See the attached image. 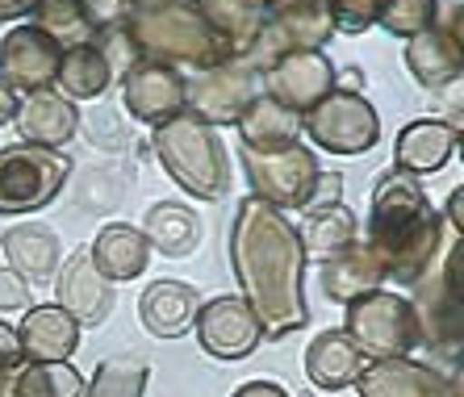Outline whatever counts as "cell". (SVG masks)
Returning a JSON list of instances; mask_svg holds the SVG:
<instances>
[{"mask_svg": "<svg viewBox=\"0 0 464 397\" xmlns=\"http://www.w3.org/2000/svg\"><path fill=\"white\" fill-rule=\"evenodd\" d=\"M347 339L360 347V355L401 360V352L419 344L414 305L389 293H364V297L347 301Z\"/></svg>", "mask_w": 464, "mask_h": 397, "instance_id": "cell-6", "label": "cell"}, {"mask_svg": "<svg viewBox=\"0 0 464 397\" xmlns=\"http://www.w3.org/2000/svg\"><path fill=\"white\" fill-rule=\"evenodd\" d=\"M54 305L72 314L80 326H97L109 318V310H113V280H105L97 272L88 247H76L67 256L59 285H54Z\"/></svg>", "mask_w": 464, "mask_h": 397, "instance_id": "cell-10", "label": "cell"}, {"mask_svg": "<svg viewBox=\"0 0 464 397\" xmlns=\"http://www.w3.org/2000/svg\"><path fill=\"white\" fill-rule=\"evenodd\" d=\"M0 247H5V259H9V268L25 280H51L54 268H59V238L54 230L46 226H13L5 230L0 238Z\"/></svg>", "mask_w": 464, "mask_h": 397, "instance_id": "cell-18", "label": "cell"}, {"mask_svg": "<svg viewBox=\"0 0 464 397\" xmlns=\"http://www.w3.org/2000/svg\"><path fill=\"white\" fill-rule=\"evenodd\" d=\"M381 276H385V268H381V259L372 256V247H343L326 264V293H331V301H356V297H364Z\"/></svg>", "mask_w": 464, "mask_h": 397, "instance_id": "cell-23", "label": "cell"}, {"mask_svg": "<svg viewBox=\"0 0 464 397\" xmlns=\"http://www.w3.org/2000/svg\"><path fill=\"white\" fill-rule=\"evenodd\" d=\"M0 397H84V376L67 364H22L0 376Z\"/></svg>", "mask_w": 464, "mask_h": 397, "instance_id": "cell-21", "label": "cell"}, {"mask_svg": "<svg viewBox=\"0 0 464 397\" xmlns=\"http://www.w3.org/2000/svg\"><path fill=\"white\" fill-rule=\"evenodd\" d=\"M193 326H197L201 347H206L209 355H218V360H243V355L256 352L259 334H264L256 323V314H251V305L243 297L206 301Z\"/></svg>", "mask_w": 464, "mask_h": 397, "instance_id": "cell-9", "label": "cell"}, {"mask_svg": "<svg viewBox=\"0 0 464 397\" xmlns=\"http://www.w3.org/2000/svg\"><path fill=\"white\" fill-rule=\"evenodd\" d=\"M126 5H151V0H126Z\"/></svg>", "mask_w": 464, "mask_h": 397, "instance_id": "cell-35", "label": "cell"}, {"mask_svg": "<svg viewBox=\"0 0 464 397\" xmlns=\"http://www.w3.org/2000/svg\"><path fill=\"white\" fill-rule=\"evenodd\" d=\"M126 38L139 46L147 59L172 67L176 59H188L197 67H218L222 59V38L209 30L206 13L188 0H151L130 9Z\"/></svg>", "mask_w": 464, "mask_h": 397, "instance_id": "cell-3", "label": "cell"}, {"mask_svg": "<svg viewBox=\"0 0 464 397\" xmlns=\"http://www.w3.org/2000/svg\"><path fill=\"white\" fill-rule=\"evenodd\" d=\"M235 397H289L281 385H272V381H251V385H243Z\"/></svg>", "mask_w": 464, "mask_h": 397, "instance_id": "cell-30", "label": "cell"}, {"mask_svg": "<svg viewBox=\"0 0 464 397\" xmlns=\"http://www.w3.org/2000/svg\"><path fill=\"white\" fill-rule=\"evenodd\" d=\"M109 54L92 43H80L72 51H63V63H59V84H63L67 101H88L101 97L109 84Z\"/></svg>", "mask_w": 464, "mask_h": 397, "instance_id": "cell-24", "label": "cell"}, {"mask_svg": "<svg viewBox=\"0 0 464 397\" xmlns=\"http://www.w3.org/2000/svg\"><path fill=\"white\" fill-rule=\"evenodd\" d=\"M305 368H310L314 385L343 389V385H352V381H360L364 355H360V347L352 344L343 331H326L323 339H314L310 355H305Z\"/></svg>", "mask_w": 464, "mask_h": 397, "instance_id": "cell-20", "label": "cell"}, {"mask_svg": "<svg viewBox=\"0 0 464 397\" xmlns=\"http://www.w3.org/2000/svg\"><path fill=\"white\" fill-rule=\"evenodd\" d=\"M310 134L323 147L343 150V155H356V150H368L377 142V113L356 97H331L314 109L310 118Z\"/></svg>", "mask_w": 464, "mask_h": 397, "instance_id": "cell-11", "label": "cell"}, {"mask_svg": "<svg viewBox=\"0 0 464 397\" xmlns=\"http://www.w3.org/2000/svg\"><path fill=\"white\" fill-rule=\"evenodd\" d=\"M352 230H356V222H352V214H347L343 205H318V209H310V226H305V243H310L314 251H343L352 247Z\"/></svg>", "mask_w": 464, "mask_h": 397, "instance_id": "cell-26", "label": "cell"}, {"mask_svg": "<svg viewBox=\"0 0 464 397\" xmlns=\"http://www.w3.org/2000/svg\"><path fill=\"white\" fill-rule=\"evenodd\" d=\"M126 109L139 121H168L184 109V84L168 63L142 59L126 72Z\"/></svg>", "mask_w": 464, "mask_h": 397, "instance_id": "cell-12", "label": "cell"}, {"mask_svg": "<svg viewBox=\"0 0 464 397\" xmlns=\"http://www.w3.org/2000/svg\"><path fill=\"white\" fill-rule=\"evenodd\" d=\"M17 130H22V139L34 142V147H63V142H72V134L80 130V113L76 105L67 97H59V92H30V97L17 101Z\"/></svg>", "mask_w": 464, "mask_h": 397, "instance_id": "cell-14", "label": "cell"}, {"mask_svg": "<svg viewBox=\"0 0 464 397\" xmlns=\"http://www.w3.org/2000/svg\"><path fill=\"white\" fill-rule=\"evenodd\" d=\"M456 147V134L443 121H414L398 139V168L406 172H440Z\"/></svg>", "mask_w": 464, "mask_h": 397, "instance_id": "cell-22", "label": "cell"}, {"mask_svg": "<svg viewBox=\"0 0 464 397\" xmlns=\"http://www.w3.org/2000/svg\"><path fill=\"white\" fill-rule=\"evenodd\" d=\"M364 397H452L435 368L411 364V360H377L360 373Z\"/></svg>", "mask_w": 464, "mask_h": 397, "instance_id": "cell-16", "label": "cell"}, {"mask_svg": "<svg viewBox=\"0 0 464 397\" xmlns=\"http://www.w3.org/2000/svg\"><path fill=\"white\" fill-rule=\"evenodd\" d=\"M142 238L147 247H160L163 256H188L201 243V218L180 201H160L142 218Z\"/></svg>", "mask_w": 464, "mask_h": 397, "instance_id": "cell-19", "label": "cell"}, {"mask_svg": "<svg viewBox=\"0 0 464 397\" xmlns=\"http://www.w3.org/2000/svg\"><path fill=\"white\" fill-rule=\"evenodd\" d=\"M34 5H38V0H0V17H22Z\"/></svg>", "mask_w": 464, "mask_h": 397, "instance_id": "cell-33", "label": "cell"}, {"mask_svg": "<svg viewBox=\"0 0 464 397\" xmlns=\"http://www.w3.org/2000/svg\"><path fill=\"white\" fill-rule=\"evenodd\" d=\"M22 364H25L22 334H17V326L0 323V376H5V373H17Z\"/></svg>", "mask_w": 464, "mask_h": 397, "instance_id": "cell-28", "label": "cell"}, {"mask_svg": "<svg viewBox=\"0 0 464 397\" xmlns=\"http://www.w3.org/2000/svg\"><path fill=\"white\" fill-rule=\"evenodd\" d=\"M34 17H38V30L51 34L59 46L63 43L80 46V43H88V34H92L80 0H38V5H34Z\"/></svg>", "mask_w": 464, "mask_h": 397, "instance_id": "cell-25", "label": "cell"}, {"mask_svg": "<svg viewBox=\"0 0 464 397\" xmlns=\"http://www.w3.org/2000/svg\"><path fill=\"white\" fill-rule=\"evenodd\" d=\"M72 163L34 142L0 147V214H30L59 197Z\"/></svg>", "mask_w": 464, "mask_h": 397, "instance_id": "cell-5", "label": "cell"}, {"mask_svg": "<svg viewBox=\"0 0 464 397\" xmlns=\"http://www.w3.org/2000/svg\"><path fill=\"white\" fill-rule=\"evenodd\" d=\"M155 150L163 160V172L180 184L184 193L201 197V201H218L227 197L230 168L222 139L214 134V126L201 118H168L155 126Z\"/></svg>", "mask_w": 464, "mask_h": 397, "instance_id": "cell-4", "label": "cell"}, {"mask_svg": "<svg viewBox=\"0 0 464 397\" xmlns=\"http://www.w3.org/2000/svg\"><path fill=\"white\" fill-rule=\"evenodd\" d=\"M230 259H235L243 301L256 314L259 331L289 334L305 323V301H302L305 247L297 230L268 201L247 197L238 205L235 230H230Z\"/></svg>", "mask_w": 464, "mask_h": 397, "instance_id": "cell-1", "label": "cell"}, {"mask_svg": "<svg viewBox=\"0 0 464 397\" xmlns=\"http://www.w3.org/2000/svg\"><path fill=\"white\" fill-rule=\"evenodd\" d=\"M368 247L381 259V268L401 280L419 276L440 247V214L422 197L419 184L401 176V168L381 176L377 193H372V243Z\"/></svg>", "mask_w": 464, "mask_h": 397, "instance_id": "cell-2", "label": "cell"}, {"mask_svg": "<svg viewBox=\"0 0 464 397\" xmlns=\"http://www.w3.org/2000/svg\"><path fill=\"white\" fill-rule=\"evenodd\" d=\"M456 397H464V368H460V376H456Z\"/></svg>", "mask_w": 464, "mask_h": 397, "instance_id": "cell-34", "label": "cell"}, {"mask_svg": "<svg viewBox=\"0 0 464 397\" xmlns=\"http://www.w3.org/2000/svg\"><path fill=\"white\" fill-rule=\"evenodd\" d=\"M13 113H17V92H13V84L0 75V126H5Z\"/></svg>", "mask_w": 464, "mask_h": 397, "instance_id": "cell-31", "label": "cell"}, {"mask_svg": "<svg viewBox=\"0 0 464 397\" xmlns=\"http://www.w3.org/2000/svg\"><path fill=\"white\" fill-rule=\"evenodd\" d=\"M142 326L160 339H180L184 331H193L197 314H201V293L184 280H155L139 301Z\"/></svg>", "mask_w": 464, "mask_h": 397, "instance_id": "cell-15", "label": "cell"}, {"mask_svg": "<svg viewBox=\"0 0 464 397\" xmlns=\"http://www.w3.org/2000/svg\"><path fill=\"white\" fill-rule=\"evenodd\" d=\"M88 251H92V264H97V272L105 280L142 276V272H147V256H151L142 230H134V226H126V222L105 226V230L97 235V243H92Z\"/></svg>", "mask_w": 464, "mask_h": 397, "instance_id": "cell-17", "label": "cell"}, {"mask_svg": "<svg viewBox=\"0 0 464 397\" xmlns=\"http://www.w3.org/2000/svg\"><path fill=\"white\" fill-rule=\"evenodd\" d=\"M243 160H247V176L256 184V197L268 205H310L314 180H318V168H314V155L302 150L297 142L281 150H247L243 147Z\"/></svg>", "mask_w": 464, "mask_h": 397, "instance_id": "cell-7", "label": "cell"}, {"mask_svg": "<svg viewBox=\"0 0 464 397\" xmlns=\"http://www.w3.org/2000/svg\"><path fill=\"white\" fill-rule=\"evenodd\" d=\"M22 352L30 364H63L80 347V323L59 305H34L25 310V323L17 326Z\"/></svg>", "mask_w": 464, "mask_h": 397, "instance_id": "cell-13", "label": "cell"}, {"mask_svg": "<svg viewBox=\"0 0 464 397\" xmlns=\"http://www.w3.org/2000/svg\"><path fill=\"white\" fill-rule=\"evenodd\" d=\"M25 305H30V280L17 276L13 268H0V314L25 310Z\"/></svg>", "mask_w": 464, "mask_h": 397, "instance_id": "cell-27", "label": "cell"}, {"mask_svg": "<svg viewBox=\"0 0 464 397\" xmlns=\"http://www.w3.org/2000/svg\"><path fill=\"white\" fill-rule=\"evenodd\" d=\"M59 63H63V46L38 25H17L0 38V75L13 88L46 92V84L59 80Z\"/></svg>", "mask_w": 464, "mask_h": 397, "instance_id": "cell-8", "label": "cell"}, {"mask_svg": "<svg viewBox=\"0 0 464 397\" xmlns=\"http://www.w3.org/2000/svg\"><path fill=\"white\" fill-rule=\"evenodd\" d=\"M448 293H452V297L464 305V238L456 243L452 259H448Z\"/></svg>", "mask_w": 464, "mask_h": 397, "instance_id": "cell-29", "label": "cell"}, {"mask_svg": "<svg viewBox=\"0 0 464 397\" xmlns=\"http://www.w3.org/2000/svg\"><path fill=\"white\" fill-rule=\"evenodd\" d=\"M448 218H452V222H456V230H460V235H464V184H460V189H456V193H452V201H448Z\"/></svg>", "mask_w": 464, "mask_h": 397, "instance_id": "cell-32", "label": "cell"}, {"mask_svg": "<svg viewBox=\"0 0 464 397\" xmlns=\"http://www.w3.org/2000/svg\"><path fill=\"white\" fill-rule=\"evenodd\" d=\"M460 150H464V134H460Z\"/></svg>", "mask_w": 464, "mask_h": 397, "instance_id": "cell-36", "label": "cell"}]
</instances>
